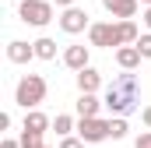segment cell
Segmentation results:
<instances>
[{"label":"cell","mask_w":151,"mask_h":148,"mask_svg":"<svg viewBox=\"0 0 151 148\" xmlns=\"http://www.w3.org/2000/svg\"><path fill=\"white\" fill-rule=\"evenodd\" d=\"M84 145H88V141H84L81 134H67V138H60L56 148H84Z\"/></svg>","instance_id":"cell-18"},{"label":"cell","mask_w":151,"mask_h":148,"mask_svg":"<svg viewBox=\"0 0 151 148\" xmlns=\"http://www.w3.org/2000/svg\"><path fill=\"white\" fill-rule=\"evenodd\" d=\"M46 92H49V85H46L42 74H25V78L14 85V102H18L21 110H39V106L46 102Z\"/></svg>","instance_id":"cell-3"},{"label":"cell","mask_w":151,"mask_h":148,"mask_svg":"<svg viewBox=\"0 0 151 148\" xmlns=\"http://www.w3.org/2000/svg\"><path fill=\"white\" fill-rule=\"evenodd\" d=\"M7 60H11V64H28V60H35V42L11 39V42H7Z\"/></svg>","instance_id":"cell-7"},{"label":"cell","mask_w":151,"mask_h":148,"mask_svg":"<svg viewBox=\"0 0 151 148\" xmlns=\"http://www.w3.org/2000/svg\"><path fill=\"white\" fill-rule=\"evenodd\" d=\"M18 141H21V148H46V134H42V131H25V127H21V138H18Z\"/></svg>","instance_id":"cell-15"},{"label":"cell","mask_w":151,"mask_h":148,"mask_svg":"<svg viewBox=\"0 0 151 148\" xmlns=\"http://www.w3.org/2000/svg\"><path fill=\"white\" fill-rule=\"evenodd\" d=\"M141 49H137V42H130V46H119L116 49V64H119V71H137L141 67Z\"/></svg>","instance_id":"cell-9"},{"label":"cell","mask_w":151,"mask_h":148,"mask_svg":"<svg viewBox=\"0 0 151 148\" xmlns=\"http://www.w3.org/2000/svg\"><path fill=\"white\" fill-rule=\"evenodd\" d=\"M56 7H74V0H53Z\"/></svg>","instance_id":"cell-24"},{"label":"cell","mask_w":151,"mask_h":148,"mask_svg":"<svg viewBox=\"0 0 151 148\" xmlns=\"http://www.w3.org/2000/svg\"><path fill=\"white\" fill-rule=\"evenodd\" d=\"M74 81H77V92H99V88H102V74L95 71L91 64L81 67V71L74 74Z\"/></svg>","instance_id":"cell-10"},{"label":"cell","mask_w":151,"mask_h":148,"mask_svg":"<svg viewBox=\"0 0 151 148\" xmlns=\"http://www.w3.org/2000/svg\"><path fill=\"white\" fill-rule=\"evenodd\" d=\"M102 102H106V110L113 113V116H130V113L137 110V102H141V78L134 71H123L106 88V99Z\"/></svg>","instance_id":"cell-2"},{"label":"cell","mask_w":151,"mask_h":148,"mask_svg":"<svg viewBox=\"0 0 151 148\" xmlns=\"http://www.w3.org/2000/svg\"><path fill=\"white\" fill-rule=\"evenodd\" d=\"M106 102L95 95V92H77V102H74V110L77 116H99V110H102Z\"/></svg>","instance_id":"cell-11"},{"label":"cell","mask_w":151,"mask_h":148,"mask_svg":"<svg viewBox=\"0 0 151 148\" xmlns=\"http://www.w3.org/2000/svg\"><path fill=\"white\" fill-rule=\"evenodd\" d=\"M0 148H21V141H14V138H4V141H0Z\"/></svg>","instance_id":"cell-21"},{"label":"cell","mask_w":151,"mask_h":148,"mask_svg":"<svg viewBox=\"0 0 151 148\" xmlns=\"http://www.w3.org/2000/svg\"><path fill=\"white\" fill-rule=\"evenodd\" d=\"M144 28L151 32V7H144Z\"/></svg>","instance_id":"cell-23"},{"label":"cell","mask_w":151,"mask_h":148,"mask_svg":"<svg viewBox=\"0 0 151 148\" xmlns=\"http://www.w3.org/2000/svg\"><path fill=\"white\" fill-rule=\"evenodd\" d=\"M102 7H106L113 18H134L137 7H141V0H102Z\"/></svg>","instance_id":"cell-12"},{"label":"cell","mask_w":151,"mask_h":148,"mask_svg":"<svg viewBox=\"0 0 151 148\" xmlns=\"http://www.w3.org/2000/svg\"><path fill=\"white\" fill-rule=\"evenodd\" d=\"M56 21H60V28H63L67 36H81V32L91 28V14H88L84 7H77V4L74 7H63V14H60Z\"/></svg>","instance_id":"cell-5"},{"label":"cell","mask_w":151,"mask_h":148,"mask_svg":"<svg viewBox=\"0 0 151 148\" xmlns=\"http://www.w3.org/2000/svg\"><path fill=\"white\" fill-rule=\"evenodd\" d=\"M141 39V28L134 18H116V21H91L88 28V42L91 46H106V49H119Z\"/></svg>","instance_id":"cell-1"},{"label":"cell","mask_w":151,"mask_h":148,"mask_svg":"<svg viewBox=\"0 0 151 148\" xmlns=\"http://www.w3.org/2000/svg\"><path fill=\"white\" fill-rule=\"evenodd\" d=\"M35 57L39 60H56V39H49V36L35 39Z\"/></svg>","instance_id":"cell-14"},{"label":"cell","mask_w":151,"mask_h":148,"mask_svg":"<svg viewBox=\"0 0 151 148\" xmlns=\"http://www.w3.org/2000/svg\"><path fill=\"white\" fill-rule=\"evenodd\" d=\"M63 64L77 74L81 67L91 64V46H67V49H63Z\"/></svg>","instance_id":"cell-8"},{"label":"cell","mask_w":151,"mask_h":148,"mask_svg":"<svg viewBox=\"0 0 151 148\" xmlns=\"http://www.w3.org/2000/svg\"><path fill=\"white\" fill-rule=\"evenodd\" d=\"M141 7H151V0H141Z\"/></svg>","instance_id":"cell-25"},{"label":"cell","mask_w":151,"mask_h":148,"mask_svg":"<svg viewBox=\"0 0 151 148\" xmlns=\"http://www.w3.org/2000/svg\"><path fill=\"white\" fill-rule=\"evenodd\" d=\"M77 134L88 145H99V141L109 138V120H102V116H77Z\"/></svg>","instance_id":"cell-6"},{"label":"cell","mask_w":151,"mask_h":148,"mask_svg":"<svg viewBox=\"0 0 151 148\" xmlns=\"http://www.w3.org/2000/svg\"><path fill=\"white\" fill-rule=\"evenodd\" d=\"M127 131H130V127H127V116H109V138H113V141H123Z\"/></svg>","instance_id":"cell-17"},{"label":"cell","mask_w":151,"mask_h":148,"mask_svg":"<svg viewBox=\"0 0 151 148\" xmlns=\"http://www.w3.org/2000/svg\"><path fill=\"white\" fill-rule=\"evenodd\" d=\"M21 127H25V131H42V134H46V131L53 127V120H49L42 110H25V123H21Z\"/></svg>","instance_id":"cell-13"},{"label":"cell","mask_w":151,"mask_h":148,"mask_svg":"<svg viewBox=\"0 0 151 148\" xmlns=\"http://www.w3.org/2000/svg\"><path fill=\"white\" fill-rule=\"evenodd\" d=\"M141 120H144V127H151V106H144V110H141Z\"/></svg>","instance_id":"cell-22"},{"label":"cell","mask_w":151,"mask_h":148,"mask_svg":"<svg viewBox=\"0 0 151 148\" xmlns=\"http://www.w3.org/2000/svg\"><path fill=\"white\" fill-rule=\"evenodd\" d=\"M134 148H151V127L137 134V141H134Z\"/></svg>","instance_id":"cell-20"},{"label":"cell","mask_w":151,"mask_h":148,"mask_svg":"<svg viewBox=\"0 0 151 148\" xmlns=\"http://www.w3.org/2000/svg\"><path fill=\"white\" fill-rule=\"evenodd\" d=\"M18 18L32 28H46L49 21H56L53 0H18Z\"/></svg>","instance_id":"cell-4"},{"label":"cell","mask_w":151,"mask_h":148,"mask_svg":"<svg viewBox=\"0 0 151 148\" xmlns=\"http://www.w3.org/2000/svg\"><path fill=\"white\" fill-rule=\"evenodd\" d=\"M53 131L60 134V138H67L70 131H77V123H74V116H67V113H56V120H53Z\"/></svg>","instance_id":"cell-16"},{"label":"cell","mask_w":151,"mask_h":148,"mask_svg":"<svg viewBox=\"0 0 151 148\" xmlns=\"http://www.w3.org/2000/svg\"><path fill=\"white\" fill-rule=\"evenodd\" d=\"M46 148H49V145H46Z\"/></svg>","instance_id":"cell-26"},{"label":"cell","mask_w":151,"mask_h":148,"mask_svg":"<svg viewBox=\"0 0 151 148\" xmlns=\"http://www.w3.org/2000/svg\"><path fill=\"white\" fill-rule=\"evenodd\" d=\"M137 49H141V57H144V60H151V32H141V39H137Z\"/></svg>","instance_id":"cell-19"}]
</instances>
